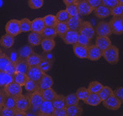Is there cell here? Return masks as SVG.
<instances>
[{
    "mask_svg": "<svg viewBox=\"0 0 123 116\" xmlns=\"http://www.w3.org/2000/svg\"><path fill=\"white\" fill-rule=\"evenodd\" d=\"M26 96L29 99L30 104H31V109L29 110L33 112L34 114H36V115H38L39 108L43 103V101H44L42 95H41V90H36L32 93H27Z\"/></svg>",
    "mask_w": 123,
    "mask_h": 116,
    "instance_id": "6da1fadb",
    "label": "cell"
},
{
    "mask_svg": "<svg viewBox=\"0 0 123 116\" xmlns=\"http://www.w3.org/2000/svg\"><path fill=\"white\" fill-rule=\"evenodd\" d=\"M103 57L111 65H116L119 62V49L111 45L106 50L103 51Z\"/></svg>",
    "mask_w": 123,
    "mask_h": 116,
    "instance_id": "7a4b0ae2",
    "label": "cell"
},
{
    "mask_svg": "<svg viewBox=\"0 0 123 116\" xmlns=\"http://www.w3.org/2000/svg\"><path fill=\"white\" fill-rule=\"evenodd\" d=\"M3 90L4 91V93H5L6 94L13 96V97H14V98L19 97V95L22 94V92H23L22 86L18 84L17 82H15L14 81H13L12 82H10V83H9L8 85H6L5 87L3 88Z\"/></svg>",
    "mask_w": 123,
    "mask_h": 116,
    "instance_id": "3957f363",
    "label": "cell"
},
{
    "mask_svg": "<svg viewBox=\"0 0 123 116\" xmlns=\"http://www.w3.org/2000/svg\"><path fill=\"white\" fill-rule=\"evenodd\" d=\"M109 24L113 34H123V16H113Z\"/></svg>",
    "mask_w": 123,
    "mask_h": 116,
    "instance_id": "277c9868",
    "label": "cell"
},
{
    "mask_svg": "<svg viewBox=\"0 0 123 116\" xmlns=\"http://www.w3.org/2000/svg\"><path fill=\"white\" fill-rule=\"evenodd\" d=\"M103 102V105L104 107H105L109 110L116 111L117 109H119L121 106V102L114 95H111L110 97H108L106 99H105Z\"/></svg>",
    "mask_w": 123,
    "mask_h": 116,
    "instance_id": "5b68a950",
    "label": "cell"
},
{
    "mask_svg": "<svg viewBox=\"0 0 123 116\" xmlns=\"http://www.w3.org/2000/svg\"><path fill=\"white\" fill-rule=\"evenodd\" d=\"M95 34L97 36H109L113 34L111 30V25L108 22L105 21H101L98 23L95 27Z\"/></svg>",
    "mask_w": 123,
    "mask_h": 116,
    "instance_id": "8992f818",
    "label": "cell"
},
{
    "mask_svg": "<svg viewBox=\"0 0 123 116\" xmlns=\"http://www.w3.org/2000/svg\"><path fill=\"white\" fill-rule=\"evenodd\" d=\"M5 31L7 34L13 36H17L20 34V27H19V20L18 19H10L8 21L5 25Z\"/></svg>",
    "mask_w": 123,
    "mask_h": 116,
    "instance_id": "52a82bcc",
    "label": "cell"
},
{
    "mask_svg": "<svg viewBox=\"0 0 123 116\" xmlns=\"http://www.w3.org/2000/svg\"><path fill=\"white\" fill-rule=\"evenodd\" d=\"M54 106L52 101L44 100L38 110V115L41 116H53L54 113Z\"/></svg>",
    "mask_w": 123,
    "mask_h": 116,
    "instance_id": "ba28073f",
    "label": "cell"
},
{
    "mask_svg": "<svg viewBox=\"0 0 123 116\" xmlns=\"http://www.w3.org/2000/svg\"><path fill=\"white\" fill-rule=\"evenodd\" d=\"M103 56V51L99 49L96 45L88 46V59L92 62H96Z\"/></svg>",
    "mask_w": 123,
    "mask_h": 116,
    "instance_id": "9c48e42d",
    "label": "cell"
},
{
    "mask_svg": "<svg viewBox=\"0 0 123 116\" xmlns=\"http://www.w3.org/2000/svg\"><path fill=\"white\" fill-rule=\"evenodd\" d=\"M79 33L92 40L95 35V29L93 27V25L89 21H83L80 28L79 29Z\"/></svg>",
    "mask_w": 123,
    "mask_h": 116,
    "instance_id": "30bf717a",
    "label": "cell"
},
{
    "mask_svg": "<svg viewBox=\"0 0 123 116\" xmlns=\"http://www.w3.org/2000/svg\"><path fill=\"white\" fill-rule=\"evenodd\" d=\"M30 109H31V104L27 96L21 94L16 98L15 109L23 111V112H27Z\"/></svg>",
    "mask_w": 123,
    "mask_h": 116,
    "instance_id": "8fae6325",
    "label": "cell"
},
{
    "mask_svg": "<svg viewBox=\"0 0 123 116\" xmlns=\"http://www.w3.org/2000/svg\"><path fill=\"white\" fill-rule=\"evenodd\" d=\"M79 31L68 29L65 34L62 35V39L63 42L67 45H74L78 42V38H79Z\"/></svg>",
    "mask_w": 123,
    "mask_h": 116,
    "instance_id": "7c38bea8",
    "label": "cell"
},
{
    "mask_svg": "<svg viewBox=\"0 0 123 116\" xmlns=\"http://www.w3.org/2000/svg\"><path fill=\"white\" fill-rule=\"evenodd\" d=\"M26 74H27L29 79L35 81L36 82H39V81L41 80L44 72L41 71V69L39 67V66H34V67H29V70H28Z\"/></svg>",
    "mask_w": 123,
    "mask_h": 116,
    "instance_id": "4fadbf2b",
    "label": "cell"
},
{
    "mask_svg": "<svg viewBox=\"0 0 123 116\" xmlns=\"http://www.w3.org/2000/svg\"><path fill=\"white\" fill-rule=\"evenodd\" d=\"M74 53L78 58L80 59H88V46L84 45L75 43L73 45Z\"/></svg>",
    "mask_w": 123,
    "mask_h": 116,
    "instance_id": "5bb4252c",
    "label": "cell"
},
{
    "mask_svg": "<svg viewBox=\"0 0 123 116\" xmlns=\"http://www.w3.org/2000/svg\"><path fill=\"white\" fill-rule=\"evenodd\" d=\"M79 16H87L94 11V9L88 4L87 1H83L77 4Z\"/></svg>",
    "mask_w": 123,
    "mask_h": 116,
    "instance_id": "9a60e30c",
    "label": "cell"
},
{
    "mask_svg": "<svg viewBox=\"0 0 123 116\" xmlns=\"http://www.w3.org/2000/svg\"><path fill=\"white\" fill-rule=\"evenodd\" d=\"M94 14L97 18L99 19H105V18L109 17L110 15H111V10L110 8L106 7L104 4H101L99 7H97L96 9H94Z\"/></svg>",
    "mask_w": 123,
    "mask_h": 116,
    "instance_id": "2e32d148",
    "label": "cell"
},
{
    "mask_svg": "<svg viewBox=\"0 0 123 116\" xmlns=\"http://www.w3.org/2000/svg\"><path fill=\"white\" fill-rule=\"evenodd\" d=\"M39 84V90H45V89L50 88L53 85V79L51 76L44 73L41 77V80L38 82Z\"/></svg>",
    "mask_w": 123,
    "mask_h": 116,
    "instance_id": "e0dca14e",
    "label": "cell"
},
{
    "mask_svg": "<svg viewBox=\"0 0 123 116\" xmlns=\"http://www.w3.org/2000/svg\"><path fill=\"white\" fill-rule=\"evenodd\" d=\"M95 45L99 49L105 51L111 46V41L109 36H97L95 39Z\"/></svg>",
    "mask_w": 123,
    "mask_h": 116,
    "instance_id": "ac0fdd59",
    "label": "cell"
},
{
    "mask_svg": "<svg viewBox=\"0 0 123 116\" xmlns=\"http://www.w3.org/2000/svg\"><path fill=\"white\" fill-rule=\"evenodd\" d=\"M46 24L43 20V18H36L31 21V31L41 34L43 31Z\"/></svg>",
    "mask_w": 123,
    "mask_h": 116,
    "instance_id": "d6986e66",
    "label": "cell"
},
{
    "mask_svg": "<svg viewBox=\"0 0 123 116\" xmlns=\"http://www.w3.org/2000/svg\"><path fill=\"white\" fill-rule=\"evenodd\" d=\"M82 23H83V20H82V19L79 17V15H76V16H72V17H70L69 20L68 21L67 24H68V26L69 29L79 31V29L80 28Z\"/></svg>",
    "mask_w": 123,
    "mask_h": 116,
    "instance_id": "ffe728a7",
    "label": "cell"
},
{
    "mask_svg": "<svg viewBox=\"0 0 123 116\" xmlns=\"http://www.w3.org/2000/svg\"><path fill=\"white\" fill-rule=\"evenodd\" d=\"M41 46L43 50V52H51L54 49L56 42H55V40L51 38H43Z\"/></svg>",
    "mask_w": 123,
    "mask_h": 116,
    "instance_id": "44dd1931",
    "label": "cell"
},
{
    "mask_svg": "<svg viewBox=\"0 0 123 116\" xmlns=\"http://www.w3.org/2000/svg\"><path fill=\"white\" fill-rule=\"evenodd\" d=\"M42 39L43 37L41 36V34L31 31V33H30L28 35V43L31 46H37L41 45Z\"/></svg>",
    "mask_w": 123,
    "mask_h": 116,
    "instance_id": "7402d4cb",
    "label": "cell"
},
{
    "mask_svg": "<svg viewBox=\"0 0 123 116\" xmlns=\"http://www.w3.org/2000/svg\"><path fill=\"white\" fill-rule=\"evenodd\" d=\"M14 44V36L11 35L9 34L6 33L5 35L1 37L0 39V45L3 47L6 48V49H9L11 48Z\"/></svg>",
    "mask_w": 123,
    "mask_h": 116,
    "instance_id": "603a6c76",
    "label": "cell"
},
{
    "mask_svg": "<svg viewBox=\"0 0 123 116\" xmlns=\"http://www.w3.org/2000/svg\"><path fill=\"white\" fill-rule=\"evenodd\" d=\"M84 102V104H87V105H90V106H93V107H95V106L99 105L102 101H101L100 98L99 97L98 93H89V96H88L87 99H86Z\"/></svg>",
    "mask_w": 123,
    "mask_h": 116,
    "instance_id": "cb8c5ba5",
    "label": "cell"
},
{
    "mask_svg": "<svg viewBox=\"0 0 123 116\" xmlns=\"http://www.w3.org/2000/svg\"><path fill=\"white\" fill-rule=\"evenodd\" d=\"M13 81H14V76L4 71H0V89H3L6 85L12 82Z\"/></svg>",
    "mask_w": 123,
    "mask_h": 116,
    "instance_id": "d4e9b609",
    "label": "cell"
},
{
    "mask_svg": "<svg viewBox=\"0 0 123 116\" xmlns=\"http://www.w3.org/2000/svg\"><path fill=\"white\" fill-rule=\"evenodd\" d=\"M42 60V56L41 55H39L37 53L32 52L29 56L27 57L26 61L30 67H34V66H39L40 62Z\"/></svg>",
    "mask_w": 123,
    "mask_h": 116,
    "instance_id": "484cf974",
    "label": "cell"
},
{
    "mask_svg": "<svg viewBox=\"0 0 123 116\" xmlns=\"http://www.w3.org/2000/svg\"><path fill=\"white\" fill-rule=\"evenodd\" d=\"M68 116H81L83 114V109L79 105H70L66 107Z\"/></svg>",
    "mask_w": 123,
    "mask_h": 116,
    "instance_id": "4316f807",
    "label": "cell"
},
{
    "mask_svg": "<svg viewBox=\"0 0 123 116\" xmlns=\"http://www.w3.org/2000/svg\"><path fill=\"white\" fill-rule=\"evenodd\" d=\"M15 67H16V72L27 73L28 70H29L30 66L28 65L26 59L19 58V60L15 62Z\"/></svg>",
    "mask_w": 123,
    "mask_h": 116,
    "instance_id": "83f0119b",
    "label": "cell"
},
{
    "mask_svg": "<svg viewBox=\"0 0 123 116\" xmlns=\"http://www.w3.org/2000/svg\"><path fill=\"white\" fill-rule=\"evenodd\" d=\"M52 104L54 106V109H62L66 108V103H65V96L57 94L55 97V99L52 100Z\"/></svg>",
    "mask_w": 123,
    "mask_h": 116,
    "instance_id": "f1b7e54d",
    "label": "cell"
},
{
    "mask_svg": "<svg viewBox=\"0 0 123 116\" xmlns=\"http://www.w3.org/2000/svg\"><path fill=\"white\" fill-rule=\"evenodd\" d=\"M18 52H19V57L22 58V59H27V57L31 54L33 51V49L31 47V45H25L24 46L20 47L18 50Z\"/></svg>",
    "mask_w": 123,
    "mask_h": 116,
    "instance_id": "f546056e",
    "label": "cell"
},
{
    "mask_svg": "<svg viewBox=\"0 0 123 116\" xmlns=\"http://www.w3.org/2000/svg\"><path fill=\"white\" fill-rule=\"evenodd\" d=\"M28 79H29V77H28L27 74L24 73V72H16L14 75V81L20 86H22V87H24L25 82L28 81Z\"/></svg>",
    "mask_w": 123,
    "mask_h": 116,
    "instance_id": "4dcf8cb0",
    "label": "cell"
},
{
    "mask_svg": "<svg viewBox=\"0 0 123 116\" xmlns=\"http://www.w3.org/2000/svg\"><path fill=\"white\" fill-rule=\"evenodd\" d=\"M41 34L43 38H51V39H55V38L57 36L55 27H49V26H46Z\"/></svg>",
    "mask_w": 123,
    "mask_h": 116,
    "instance_id": "1f68e13d",
    "label": "cell"
},
{
    "mask_svg": "<svg viewBox=\"0 0 123 116\" xmlns=\"http://www.w3.org/2000/svg\"><path fill=\"white\" fill-rule=\"evenodd\" d=\"M19 27L21 33H28L31 31V21L27 18H24L19 20Z\"/></svg>",
    "mask_w": 123,
    "mask_h": 116,
    "instance_id": "d6a6232c",
    "label": "cell"
},
{
    "mask_svg": "<svg viewBox=\"0 0 123 116\" xmlns=\"http://www.w3.org/2000/svg\"><path fill=\"white\" fill-rule=\"evenodd\" d=\"M41 95H42L43 99L47 101H52L55 99V97L57 95V93L51 87L45 89V90H41Z\"/></svg>",
    "mask_w": 123,
    "mask_h": 116,
    "instance_id": "836d02e7",
    "label": "cell"
},
{
    "mask_svg": "<svg viewBox=\"0 0 123 116\" xmlns=\"http://www.w3.org/2000/svg\"><path fill=\"white\" fill-rule=\"evenodd\" d=\"M112 94H113V90L109 86H103L101 90L98 93V95L100 98L101 101H104L105 99H106L108 97H110Z\"/></svg>",
    "mask_w": 123,
    "mask_h": 116,
    "instance_id": "e575fe53",
    "label": "cell"
},
{
    "mask_svg": "<svg viewBox=\"0 0 123 116\" xmlns=\"http://www.w3.org/2000/svg\"><path fill=\"white\" fill-rule=\"evenodd\" d=\"M55 29H56L57 36H59V37H61V38L62 37V35L69 29L67 23H61V22H58L57 24H56V25L55 26Z\"/></svg>",
    "mask_w": 123,
    "mask_h": 116,
    "instance_id": "d590c367",
    "label": "cell"
},
{
    "mask_svg": "<svg viewBox=\"0 0 123 116\" xmlns=\"http://www.w3.org/2000/svg\"><path fill=\"white\" fill-rule=\"evenodd\" d=\"M4 107L11 108V109H15L16 106V98L13 97V96L8 95L5 93V98L4 100Z\"/></svg>",
    "mask_w": 123,
    "mask_h": 116,
    "instance_id": "8d00e7d4",
    "label": "cell"
},
{
    "mask_svg": "<svg viewBox=\"0 0 123 116\" xmlns=\"http://www.w3.org/2000/svg\"><path fill=\"white\" fill-rule=\"evenodd\" d=\"M43 20L46 26H49V27H55L58 23L56 15H52V14H48L43 17Z\"/></svg>",
    "mask_w": 123,
    "mask_h": 116,
    "instance_id": "74e56055",
    "label": "cell"
},
{
    "mask_svg": "<svg viewBox=\"0 0 123 116\" xmlns=\"http://www.w3.org/2000/svg\"><path fill=\"white\" fill-rule=\"evenodd\" d=\"M24 87L25 88V90L27 91V93H32L36 90H39V84H38V82H35L33 80H31V79H28V81L25 82Z\"/></svg>",
    "mask_w": 123,
    "mask_h": 116,
    "instance_id": "f35d334b",
    "label": "cell"
},
{
    "mask_svg": "<svg viewBox=\"0 0 123 116\" xmlns=\"http://www.w3.org/2000/svg\"><path fill=\"white\" fill-rule=\"evenodd\" d=\"M65 103L67 106H70V105H77L79 103V99L77 97L75 93H70L68 95L65 96ZM66 106V107H67Z\"/></svg>",
    "mask_w": 123,
    "mask_h": 116,
    "instance_id": "ab89813d",
    "label": "cell"
},
{
    "mask_svg": "<svg viewBox=\"0 0 123 116\" xmlns=\"http://www.w3.org/2000/svg\"><path fill=\"white\" fill-rule=\"evenodd\" d=\"M56 19H57L58 22L61 23H68V21L69 20L71 16L69 15V14L67 12L66 9L64 10H60L57 14H56Z\"/></svg>",
    "mask_w": 123,
    "mask_h": 116,
    "instance_id": "60d3db41",
    "label": "cell"
},
{
    "mask_svg": "<svg viewBox=\"0 0 123 116\" xmlns=\"http://www.w3.org/2000/svg\"><path fill=\"white\" fill-rule=\"evenodd\" d=\"M103 87L102 83H100L98 81H93L90 83L89 84V87H88V89H89V93H98L99 91L101 90V88Z\"/></svg>",
    "mask_w": 123,
    "mask_h": 116,
    "instance_id": "b9f144b4",
    "label": "cell"
},
{
    "mask_svg": "<svg viewBox=\"0 0 123 116\" xmlns=\"http://www.w3.org/2000/svg\"><path fill=\"white\" fill-rule=\"evenodd\" d=\"M52 64H53L52 62H49V61L42 58V60H41V62H40V64H39V67L41 69V71H42L44 73H46V72H48L51 69Z\"/></svg>",
    "mask_w": 123,
    "mask_h": 116,
    "instance_id": "7bdbcfd3",
    "label": "cell"
},
{
    "mask_svg": "<svg viewBox=\"0 0 123 116\" xmlns=\"http://www.w3.org/2000/svg\"><path fill=\"white\" fill-rule=\"evenodd\" d=\"M89 94V89H88L87 87H79L77 90V92H76V95L79 98V100H83V101H84L87 99Z\"/></svg>",
    "mask_w": 123,
    "mask_h": 116,
    "instance_id": "ee69618b",
    "label": "cell"
},
{
    "mask_svg": "<svg viewBox=\"0 0 123 116\" xmlns=\"http://www.w3.org/2000/svg\"><path fill=\"white\" fill-rule=\"evenodd\" d=\"M10 60L9 58L8 57L7 54L5 53H3V55L0 57V71H5L6 67H8L9 63H10Z\"/></svg>",
    "mask_w": 123,
    "mask_h": 116,
    "instance_id": "f6af8a7d",
    "label": "cell"
},
{
    "mask_svg": "<svg viewBox=\"0 0 123 116\" xmlns=\"http://www.w3.org/2000/svg\"><path fill=\"white\" fill-rule=\"evenodd\" d=\"M44 4V0H28V6L32 9H39Z\"/></svg>",
    "mask_w": 123,
    "mask_h": 116,
    "instance_id": "bcb514c9",
    "label": "cell"
},
{
    "mask_svg": "<svg viewBox=\"0 0 123 116\" xmlns=\"http://www.w3.org/2000/svg\"><path fill=\"white\" fill-rule=\"evenodd\" d=\"M111 10V15L113 16H123V4H118L112 9Z\"/></svg>",
    "mask_w": 123,
    "mask_h": 116,
    "instance_id": "7dc6e473",
    "label": "cell"
},
{
    "mask_svg": "<svg viewBox=\"0 0 123 116\" xmlns=\"http://www.w3.org/2000/svg\"><path fill=\"white\" fill-rule=\"evenodd\" d=\"M66 10L67 12L69 14V15L72 17V16H76L79 15V11H78V6L77 4H68L66 7Z\"/></svg>",
    "mask_w": 123,
    "mask_h": 116,
    "instance_id": "c3c4849f",
    "label": "cell"
},
{
    "mask_svg": "<svg viewBox=\"0 0 123 116\" xmlns=\"http://www.w3.org/2000/svg\"><path fill=\"white\" fill-rule=\"evenodd\" d=\"M7 56H8V57L9 58L10 62H14V63H15V62L19 60V58H20L19 57V55L18 51H15V50H11V51H9L7 52Z\"/></svg>",
    "mask_w": 123,
    "mask_h": 116,
    "instance_id": "681fc988",
    "label": "cell"
},
{
    "mask_svg": "<svg viewBox=\"0 0 123 116\" xmlns=\"http://www.w3.org/2000/svg\"><path fill=\"white\" fill-rule=\"evenodd\" d=\"M79 44L84 45V46H89L91 45V40L88 38L87 36L84 35L82 34H79V38H78V42Z\"/></svg>",
    "mask_w": 123,
    "mask_h": 116,
    "instance_id": "f907efd6",
    "label": "cell"
},
{
    "mask_svg": "<svg viewBox=\"0 0 123 116\" xmlns=\"http://www.w3.org/2000/svg\"><path fill=\"white\" fill-rule=\"evenodd\" d=\"M14 114H15V109H11V108L3 106L1 116H14Z\"/></svg>",
    "mask_w": 123,
    "mask_h": 116,
    "instance_id": "816d5d0a",
    "label": "cell"
},
{
    "mask_svg": "<svg viewBox=\"0 0 123 116\" xmlns=\"http://www.w3.org/2000/svg\"><path fill=\"white\" fill-rule=\"evenodd\" d=\"M113 94L123 104V87H119L113 90Z\"/></svg>",
    "mask_w": 123,
    "mask_h": 116,
    "instance_id": "f5cc1de1",
    "label": "cell"
},
{
    "mask_svg": "<svg viewBox=\"0 0 123 116\" xmlns=\"http://www.w3.org/2000/svg\"><path fill=\"white\" fill-rule=\"evenodd\" d=\"M4 72H6L7 73L9 74H11V75L14 76V73L16 72V67H15V63H14V62H11L8 65V67H6L5 71Z\"/></svg>",
    "mask_w": 123,
    "mask_h": 116,
    "instance_id": "db71d44e",
    "label": "cell"
},
{
    "mask_svg": "<svg viewBox=\"0 0 123 116\" xmlns=\"http://www.w3.org/2000/svg\"><path fill=\"white\" fill-rule=\"evenodd\" d=\"M102 4L110 9H112L113 7L118 4V0H102Z\"/></svg>",
    "mask_w": 123,
    "mask_h": 116,
    "instance_id": "11a10c76",
    "label": "cell"
},
{
    "mask_svg": "<svg viewBox=\"0 0 123 116\" xmlns=\"http://www.w3.org/2000/svg\"><path fill=\"white\" fill-rule=\"evenodd\" d=\"M53 116H68L66 108H62V109H55L54 113H53Z\"/></svg>",
    "mask_w": 123,
    "mask_h": 116,
    "instance_id": "9f6ffc18",
    "label": "cell"
},
{
    "mask_svg": "<svg viewBox=\"0 0 123 116\" xmlns=\"http://www.w3.org/2000/svg\"><path fill=\"white\" fill-rule=\"evenodd\" d=\"M86 1L94 9L102 4V0H86Z\"/></svg>",
    "mask_w": 123,
    "mask_h": 116,
    "instance_id": "6f0895ef",
    "label": "cell"
},
{
    "mask_svg": "<svg viewBox=\"0 0 123 116\" xmlns=\"http://www.w3.org/2000/svg\"><path fill=\"white\" fill-rule=\"evenodd\" d=\"M41 56H42L43 59H46V60L49 61V62H52V63H53V62H54V60H55L54 56H53L51 52H44L42 55H41Z\"/></svg>",
    "mask_w": 123,
    "mask_h": 116,
    "instance_id": "680465c9",
    "label": "cell"
},
{
    "mask_svg": "<svg viewBox=\"0 0 123 116\" xmlns=\"http://www.w3.org/2000/svg\"><path fill=\"white\" fill-rule=\"evenodd\" d=\"M4 98H5V93L3 89H0V106H3L4 104Z\"/></svg>",
    "mask_w": 123,
    "mask_h": 116,
    "instance_id": "91938a15",
    "label": "cell"
},
{
    "mask_svg": "<svg viewBox=\"0 0 123 116\" xmlns=\"http://www.w3.org/2000/svg\"><path fill=\"white\" fill-rule=\"evenodd\" d=\"M63 1V4H65L66 6L68 5V4H72L75 3V0H62Z\"/></svg>",
    "mask_w": 123,
    "mask_h": 116,
    "instance_id": "94428289",
    "label": "cell"
},
{
    "mask_svg": "<svg viewBox=\"0 0 123 116\" xmlns=\"http://www.w3.org/2000/svg\"><path fill=\"white\" fill-rule=\"evenodd\" d=\"M83 1H86V0H75V4H79V3L83 2Z\"/></svg>",
    "mask_w": 123,
    "mask_h": 116,
    "instance_id": "6125c7cd",
    "label": "cell"
},
{
    "mask_svg": "<svg viewBox=\"0 0 123 116\" xmlns=\"http://www.w3.org/2000/svg\"><path fill=\"white\" fill-rule=\"evenodd\" d=\"M118 4H123V0H118Z\"/></svg>",
    "mask_w": 123,
    "mask_h": 116,
    "instance_id": "be15d7a7",
    "label": "cell"
},
{
    "mask_svg": "<svg viewBox=\"0 0 123 116\" xmlns=\"http://www.w3.org/2000/svg\"><path fill=\"white\" fill-rule=\"evenodd\" d=\"M2 109H3V106H0V115H1V112H2Z\"/></svg>",
    "mask_w": 123,
    "mask_h": 116,
    "instance_id": "e7e4bbea",
    "label": "cell"
},
{
    "mask_svg": "<svg viewBox=\"0 0 123 116\" xmlns=\"http://www.w3.org/2000/svg\"><path fill=\"white\" fill-rule=\"evenodd\" d=\"M3 55V51H2V50L0 49V57H1V56Z\"/></svg>",
    "mask_w": 123,
    "mask_h": 116,
    "instance_id": "03108f58",
    "label": "cell"
}]
</instances>
